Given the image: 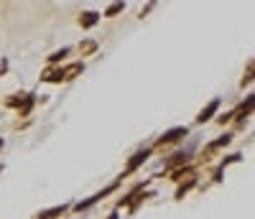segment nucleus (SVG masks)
<instances>
[{"label":"nucleus","mask_w":255,"mask_h":219,"mask_svg":"<svg viewBox=\"0 0 255 219\" xmlns=\"http://www.w3.org/2000/svg\"><path fill=\"white\" fill-rule=\"evenodd\" d=\"M84 72V64L82 61H74V64H67V67H59L56 72H46L44 77V82H54V84H59V82H72L74 77H79Z\"/></svg>","instance_id":"1"},{"label":"nucleus","mask_w":255,"mask_h":219,"mask_svg":"<svg viewBox=\"0 0 255 219\" xmlns=\"http://www.w3.org/2000/svg\"><path fill=\"white\" fill-rule=\"evenodd\" d=\"M186 135H189V127H184V125H179V127H171V130H166V133L158 138L156 148H163V145L179 143V140H181V138H186Z\"/></svg>","instance_id":"2"},{"label":"nucleus","mask_w":255,"mask_h":219,"mask_svg":"<svg viewBox=\"0 0 255 219\" xmlns=\"http://www.w3.org/2000/svg\"><path fill=\"white\" fill-rule=\"evenodd\" d=\"M120 181H123V179H120ZM120 181H115V184H113V186H108V189H102L100 194H95V196H90V199H84V202H79V204H74V212H84V209H90L92 204H97L100 199H105V196H108V194H113V191L118 189V184H120Z\"/></svg>","instance_id":"3"},{"label":"nucleus","mask_w":255,"mask_h":219,"mask_svg":"<svg viewBox=\"0 0 255 219\" xmlns=\"http://www.w3.org/2000/svg\"><path fill=\"white\" fill-rule=\"evenodd\" d=\"M151 153H153V148H143V150L133 153L130 161H128V166H125V171H123V176H128V173H133L138 166H143V163L148 161V156H151Z\"/></svg>","instance_id":"4"},{"label":"nucleus","mask_w":255,"mask_h":219,"mask_svg":"<svg viewBox=\"0 0 255 219\" xmlns=\"http://www.w3.org/2000/svg\"><path fill=\"white\" fill-rule=\"evenodd\" d=\"M230 143H232V135H222L220 140H212V143H209V145L202 150V158H204V161H209V156H212V153H217V150L227 148Z\"/></svg>","instance_id":"5"},{"label":"nucleus","mask_w":255,"mask_h":219,"mask_svg":"<svg viewBox=\"0 0 255 219\" xmlns=\"http://www.w3.org/2000/svg\"><path fill=\"white\" fill-rule=\"evenodd\" d=\"M217 110H220V100H212V102H209L207 107H202V110H199V115H197V122H199V125H204L207 120H212V117L217 115Z\"/></svg>","instance_id":"6"},{"label":"nucleus","mask_w":255,"mask_h":219,"mask_svg":"<svg viewBox=\"0 0 255 219\" xmlns=\"http://www.w3.org/2000/svg\"><path fill=\"white\" fill-rule=\"evenodd\" d=\"M100 23V13L97 10H84L82 15H79V26L82 28H95Z\"/></svg>","instance_id":"7"},{"label":"nucleus","mask_w":255,"mask_h":219,"mask_svg":"<svg viewBox=\"0 0 255 219\" xmlns=\"http://www.w3.org/2000/svg\"><path fill=\"white\" fill-rule=\"evenodd\" d=\"M253 102H255V100H253V95H250V97H248V100L235 110V112H232V117H238V122H240V125H243V117H248V115L253 112Z\"/></svg>","instance_id":"8"},{"label":"nucleus","mask_w":255,"mask_h":219,"mask_svg":"<svg viewBox=\"0 0 255 219\" xmlns=\"http://www.w3.org/2000/svg\"><path fill=\"white\" fill-rule=\"evenodd\" d=\"M189 158H191V156H189L186 150H184V153H174V156H171V158L166 161V168H176V166H186V163H189Z\"/></svg>","instance_id":"9"},{"label":"nucleus","mask_w":255,"mask_h":219,"mask_svg":"<svg viewBox=\"0 0 255 219\" xmlns=\"http://www.w3.org/2000/svg\"><path fill=\"white\" fill-rule=\"evenodd\" d=\"M97 49H100V43H97L95 38H87V41L79 43V54H82V56H92Z\"/></svg>","instance_id":"10"},{"label":"nucleus","mask_w":255,"mask_h":219,"mask_svg":"<svg viewBox=\"0 0 255 219\" xmlns=\"http://www.w3.org/2000/svg\"><path fill=\"white\" fill-rule=\"evenodd\" d=\"M64 212H67V204H61V207H54V209H46V212H41L36 219H56V217H61Z\"/></svg>","instance_id":"11"},{"label":"nucleus","mask_w":255,"mask_h":219,"mask_svg":"<svg viewBox=\"0 0 255 219\" xmlns=\"http://www.w3.org/2000/svg\"><path fill=\"white\" fill-rule=\"evenodd\" d=\"M123 10H125V3H123V0H115V3L108 5V10H105L102 15H105V18H115V15L123 13Z\"/></svg>","instance_id":"12"},{"label":"nucleus","mask_w":255,"mask_h":219,"mask_svg":"<svg viewBox=\"0 0 255 219\" xmlns=\"http://www.w3.org/2000/svg\"><path fill=\"white\" fill-rule=\"evenodd\" d=\"M33 105H36V95H28V97H26V102L18 107V115H20V117H26V115L31 112V107H33Z\"/></svg>","instance_id":"13"},{"label":"nucleus","mask_w":255,"mask_h":219,"mask_svg":"<svg viewBox=\"0 0 255 219\" xmlns=\"http://www.w3.org/2000/svg\"><path fill=\"white\" fill-rule=\"evenodd\" d=\"M197 184V179L194 176H191V179H186V181H179V191H176V199H184V194L191 189V186H194Z\"/></svg>","instance_id":"14"},{"label":"nucleus","mask_w":255,"mask_h":219,"mask_svg":"<svg viewBox=\"0 0 255 219\" xmlns=\"http://www.w3.org/2000/svg\"><path fill=\"white\" fill-rule=\"evenodd\" d=\"M26 97H28V95H10V97L5 100V107H13V110H18L20 105L26 102Z\"/></svg>","instance_id":"15"},{"label":"nucleus","mask_w":255,"mask_h":219,"mask_svg":"<svg viewBox=\"0 0 255 219\" xmlns=\"http://www.w3.org/2000/svg\"><path fill=\"white\" fill-rule=\"evenodd\" d=\"M67 54H69V49H67V46H64V49H59V51H54V54L49 56V64H59V61H61L64 56H67Z\"/></svg>","instance_id":"16"},{"label":"nucleus","mask_w":255,"mask_h":219,"mask_svg":"<svg viewBox=\"0 0 255 219\" xmlns=\"http://www.w3.org/2000/svg\"><path fill=\"white\" fill-rule=\"evenodd\" d=\"M253 69H255V67H253V61H250V64H248V72H245V77H243V82H240V87H248V84L253 82Z\"/></svg>","instance_id":"17"},{"label":"nucleus","mask_w":255,"mask_h":219,"mask_svg":"<svg viewBox=\"0 0 255 219\" xmlns=\"http://www.w3.org/2000/svg\"><path fill=\"white\" fill-rule=\"evenodd\" d=\"M153 5H156V3H148V5H145V8L140 10V18H145L148 13H151V10H153Z\"/></svg>","instance_id":"18"},{"label":"nucleus","mask_w":255,"mask_h":219,"mask_svg":"<svg viewBox=\"0 0 255 219\" xmlns=\"http://www.w3.org/2000/svg\"><path fill=\"white\" fill-rule=\"evenodd\" d=\"M5 69H8V64H5V61H0V74H5Z\"/></svg>","instance_id":"19"},{"label":"nucleus","mask_w":255,"mask_h":219,"mask_svg":"<svg viewBox=\"0 0 255 219\" xmlns=\"http://www.w3.org/2000/svg\"><path fill=\"white\" fill-rule=\"evenodd\" d=\"M108 219H118V212H113V214H110V217H108Z\"/></svg>","instance_id":"20"},{"label":"nucleus","mask_w":255,"mask_h":219,"mask_svg":"<svg viewBox=\"0 0 255 219\" xmlns=\"http://www.w3.org/2000/svg\"><path fill=\"white\" fill-rule=\"evenodd\" d=\"M3 145H5V143H3V138H0V150H3Z\"/></svg>","instance_id":"21"}]
</instances>
